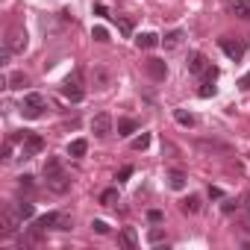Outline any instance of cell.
<instances>
[{
  "mask_svg": "<svg viewBox=\"0 0 250 250\" xmlns=\"http://www.w3.org/2000/svg\"><path fill=\"white\" fill-rule=\"evenodd\" d=\"M62 94H65L71 103H80V100L85 97V88H83V80H80V74H77V71L62 83Z\"/></svg>",
  "mask_w": 250,
  "mask_h": 250,
  "instance_id": "3957f363",
  "label": "cell"
},
{
  "mask_svg": "<svg viewBox=\"0 0 250 250\" xmlns=\"http://www.w3.org/2000/svg\"><path fill=\"white\" fill-rule=\"evenodd\" d=\"M150 147V133H142L139 139H133V150H147Z\"/></svg>",
  "mask_w": 250,
  "mask_h": 250,
  "instance_id": "cb8c5ba5",
  "label": "cell"
},
{
  "mask_svg": "<svg viewBox=\"0 0 250 250\" xmlns=\"http://www.w3.org/2000/svg\"><path fill=\"white\" fill-rule=\"evenodd\" d=\"M241 206H244V209H247V212H250V191H247V194H244V197H241Z\"/></svg>",
  "mask_w": 250,
  "mask_h": 250,
  "instance_id": "8d00e7d4",
  "label": "cell"
},
{
  "mask_svg": "<svg viewBox=\"0 0 250 250\" xmlns=\"http://www.w3.org/2000/svg\"><path fill=\"white\" fill-rule=\"evenodd\" d=\"M147 221H150V224H159V221H162V212H159V209H150V212H147Z\"/></svg>",
  "mask_w": 250,
  "mask_h": 250,
  "instance_id": "1f68e13d",
  "label": "cell"
},
{
  "mask_svg": "<svg viewBox=\"0 0 250 250\" xmlns=\"http://www.w3.org/2000/svg\"><path fill=\"white\" fill-rule=\"evenodd\" d=\"M91 39H94V42H109V33H106L103 27H94V30H91Z\"/></svg>",
  "mask_w": 250,
  "mask_h": 250,
  "instance_id": "4316f807",
  "label": "cell"
},
{
  "mask_svg": "<svg viewBox=\"0 0 250 250\" xmlns=\"http://www.w3.org/2000/svg\"><path fill=\"white\" fill-rule=\"evenodd\" d=\"M91 133H94L97 139H103V136H109V133H112V118H109L106 112H100V115H94V118H91Z\"/></svg>",
  "mask_w": 250,
  "mask_h": 250,
  "instance_id": "ba28073f",
  "label": "cell"
},
{
  "mask_svg": "<svg viewBox=\"0 0 250 250\" xmlns=\"http://www.w3.org/2000/svg\"><path fill=\"white\" fill-rule=\"evenodd\" d=\"M18 212H21V218L27 221V218L36 215V206H33V203H18Z\"/></svg>",
  "mask_w": 250,
  "mask_h": 250,
  "instance_id": "484cf974",
  "label": "cell"
},
{
  "mask_svg": "<svg viewBox=\"0 0 250 250\" xmlns=\"http://www.w3.org/2000/svg\"><path fill=\"white\" fill-rule=\"evenodd\" d=\"M218 44H221V50H224L232 62H238V59L247 53V44H244V42H229V39H221Z\"/></svg>",
  "mask_w": 250,
  "mask_h": 250,
  "instance_id": "9c48e42d",
  "label": "cell"
},
{
  "mask_svg": "<svg viewBox=\"0 0 250 250\" xmlns=\"http://www.w3.org/2000/svg\"><path fill=\"white\" fill-rule=\"evenodd\" d=\"M147 74L153 77V80H165L168 77V65H165V59H147Z\"/></svg>",
  "mask_w": 250,
  "mask_h": 250,
  "instance_id": "30bf717a",
  "label": "cell"
},
{
  "mask_svg": "<svg viewBox=\"0 0 250 250\" xmlns=\"http://www.w3.org/2000/svg\"><path fill=\"white\" fill-rule=\"evenodd\" d=\"M197 94L200 97H212L215 94V80H203V85L197 88Z\"/></svg>",
  "mask_w": 250,
  "mask_h": 250,
  "instance_id": "d4e9b609",
  "label": "cell"
},
{
  "mask_svg": "<svg viewBox=\"0 0 250 250\" xmlns=\"http://www.w3.org/2000/svg\"><path fill=\"white\" fill-rule=\"evenodd\" d=\"M118 241H121L124 247H127V250H136V247H139V235H136V229H133V227H124Z\"/></svg>",
  "mask_w": 250,
  "mask_h": 250,
  "instance_id": "8fae6325",
  "label": "cell"
},
{
  "mask_svg": "<svg viewBox=\"0 0 250 250\" xmlns=\"http://www.w3.org/2000/svg\"><path fill=\"white\" fill-rule=\"evenodd\" d=\"M18 188H21V191H33V177H21Z\"/></svg>",
  "mask_w": 250,
  "mask_h": 250,
  "instance_id": "4dcf8cb0",
  "label": "cell"
},
{
  "mask_svg": "<svg viewBox=\"0 0 250 250\" xmlns=\"http://www.w3.org/2000/svg\"><path fill=\"white\" fill-rule=\"evenodd\" d=\"M180 209H183V212H191V215L200 212V194H188V197L180 203Z\"/></svg>",
  "mask_w": 250,
  "mask_h": 250,
  "instance_id": "ac0fdd59",
  "label": "cell"
},
{
  "mask_svg": "<svg viewBox=\"0 0 250 250\" xmlns=\"http://www.w3.org/2000/svg\"><path fill=\"white\" fill-rule=\"evenodd\" d=\"M85 150H88V142H85V139H74V142L68 145V156H74V159L85 156Z\"/></svg>",
  "mask_w": 250,
  "mask_h": 250,
  "instance_id": "5bb4252c",
  "label": "cell"
},
{
  "mask_svg": "<svg viewBox=\"0 0 250 250\" xmlns=\"http://www.w3.org/2000/svg\"><path fill=\"white\" fill-rule=\"evenodd\" d=\"M238 88H244V91H247V88H250V74H244V77H241V80H238Z\"/></svg>",
  "mask_w": 250,
  "mask_h": 250,
  "instance_id": "d590c367",
  "label": "cell"
},
{
  "mask_svg": "<svg viewBox=\"0 0 250 250\" xmlns=\"http://www.w3.org/2000/svg\"><path fill=\"white\" fill-rule=\"evenodd\" d=\"M44 109H47V100H44V94H39V91H33V94H27V97L21 100V115L30 118V121L42 118Z\"/></svg>",
  "mask_w": 250,
  "mask_h": 250,
  "instance_id": "7a4b0ae2",
  "label": "cell"
},
{
  "mask_svg": "<svg viewBox=\"0 0 250 250\" xmlns=\"http://www.w3.org/2000/svg\"><path fill=\"white\" fill-rule=\"evenodd\" d=\"M232 12H235L238 18L250 21V0H235V3H232Z\"/></svg>",
  "mask_w": 250,
  "mask_h": 250,
  "instance_id": "d6986e66",
  "label": "cell"
},
{
  "mask_svg": "<svg viewBox=\"0 0 250 250\" xmlns=\"http://www.w3.org/2000/svg\"><path fill=\"white\" fill-rule=\"evenodd\" d=\"M21 221H24V218H21V212H18V209H15V212H12V209H6L3 215H0V232H3V235H12V232H18Z\"/></svg>",
  "mask_w": 250,
  "mask_h": 250,
  "instance_id": "5b68a950",
  "label": "cell"
},
{
  "mask_svg": "<svg viewBox=\"0 0 250 250\" xmlns=\"http://www.w3.org/2000/svg\"><path fill=\"white\" fill-rule=\"evenodd\" d=\"M3 47H9L12 53H24V47H27V33H24L21 27H12V30L6 33V42H3Z\"/></svg>",
  "mask_w": 250,
  "mask_h": 250,
  "instance_id": "8992f818",
  "label": "cell"
},
{
  "mask_svg": "<svg viewBox=\"0 0 250 250\" xmlns=\"http://www.w3.org/2000/svg\"><path fill=\"white\" fill-rule=\"evenodd\" d=\"M168 183H171V188L180 191V188H186V174H183V171H171V174H168Z\"/></svg>",
  "mask_w": 250,
  "mask_h": 250,
  "instance_id": "ffe728a7",
  "label": "cell"
},
{
  "mask_svg": "<svg viewBox=\"0 0 250 250\" xmlns=\"http://www.w3.org/2000/svg\"><path fill=\"white\" fill-rule=\"evenodd\" d=\"M44 180H47V188L56 191V194H65L71 188V177L65 174V168H62V162L56 156H50L44 162Z\"/></svg>",
  "mask_w": 250,
  "mask_h": 250,
  "instance_id": "6da1fadb",
  "label": "cell"
},
{
  "mask_svg": "<svg viewBox=\"0 0 250 250\" xmlns=\"http://www.w3.org/2000/svg\"><path fill=\"white\" fill-rule=\"evenodd\" d=\"M91 229L100 232V235H106V232H109V224H106V221H91Z\"/></svg>",
  "mask_w": 250,
  "mask_h": 250,
  "instance_id": "83f0119b",
  "label": "cell"
},
{
  "mask_svg": "<svg viewBox=\"0 0 250 250\" xmlns=\"http://www.w3.org/2000/svg\"><path fill=\"white\" fill-rule=\"evenodd\" d=\"M115 24H118V30H121V36H133V21L130 18H115Z\"/></svg>",
  "mask_w": 250,
  "mask_h": 250,
  "instance_id": "7402d4cb",
  "label": "cell"
},
{
  "mask_svg": "<svg viewBox=\"0 0 250 250\" xmlns=\"http://www.w3.org/2000/svg\"><path fill=\"white\" fill-rule=\"evenodd\" d=\"M56 229H71V218H68V215H62V218H59V224H56Z\"/></svg>",
  "mask_w": 250,
  "mask_h": 250,
  "instance_id": "836d02e7",
  "label": "cell"
},
{
  "mask_svg": "<svg viewBox=\"0 0 250 250\" xmlns=\"http://www.w3.org/2000/svg\"><path fill=\"white\" fill-rule=\"evenodd\" d=\"M180 42H183V30H171V33L162 39L165 50H174V47H180Z\"/></svg>",
  "mask_w": 250,
  "mask_h": 250,
  "instance_id": "2e32d148",
  "label": "cell"
},
{
  "mask_svg": "<svg viewBox=\"0 0 250 250\" xmlns=\"http://www.w3.org/2000/svg\"><path fill=\"white\" fill-rule=\"evenodd\" d=\"M12 142H15V139H9V142L3 145V159H12Z\"/></svg>",
  "mask_w": 250,
  "mask_h": 250,
  "instance_id": "e575fe53",
  "label": "cell"
},
{
  "mask_svg": "<svg viewBox=\"0 0 250 250\" xmlns=\"http://www.w3.org/2000/svg\"><path fill=\"white\" fill-rule=\"evenodd\" d=\"M6 83H9V88H12V91H21V88L27 85V74H24V71H15V74H9V80H6Z\"/></svg>",
  "mask_w": 250,
  "mask_h": 250,
  "instance_id": "e0dca14e",
  "label": "cell"
},
{
  "mask_svg": "<svg viewBox=\"0 0 250 250\" xmlns=\"http://www.w3.org/2000/svg\"><path fill=\"white\" fill-rule=\"evenodd\" d=\"M174 118H177V124H183V127H194V124H197L194 115H191V112H183V109H177Z\"/></svg>",
  "mask_w": 250,
  "mask_h": 250,
  "instance_id": "44dd1931",
  "label": "cell"
},
{
  "mask_svg": "<svg viewBox=\"0 0 250 250\" xmlns=\"http://www.w3.org/2000/svg\"><path fill=\"white\" fill-rule=\"evenodd\" d=\"M238 206H241V200H232V197H227L221 209H224V212H232V209H238Z\"/></svg>",
  "mask_w": 250,
  "mask_h": 250,
  "instance_id": "f546056e",
  "label": "cell"
},
{
  "mask_svg": "<svg viewBox=\"0 0 250 250\" xmlns=\"http://www.w3.org/2000/svg\"><path fill=\"white\" fill-rule=\"evenodd\" d=\"M136 130H139V124L133 118H121L118 121V136H133Z\"/></svg>",
  "mask_w": 250,
  "mask_h": 250,
  "instance_id": "9a60e30c",
  "label": "cell"
},
{
  "mask_svg": "<svg viewBox=\"0 0 250 250\" xmlns=\"http://www.w3.org/2000/svg\"><path fill=\"white\" fill-rule=\"evenodd\" d=\"M100 203H103V206H115V203H118V188H106V191L100 194Z\"/></svg>",
  "mask_w": 250,
  "mask_h": 250,
  "instance_id": "603a6c76",
  "label": "cell"
},
{
  "mask_svg": "<svg viewBox=\"0 0 250 250\" xmlns=\"http://www.w3.org/2000/svg\"><path fill=\"white\" fill-rule=\"evenodd\" d=\"M130 174H133V168L127 165V168H121V171H118V177H115V180H118V183H124V180H127Z\"/></svg>",
  "mask_w": 250,
  "mask_h": 250,
  "instance_id": "d6a6232c",
  "label": "cell"
},
{
  "mask_svg": "<svg viewBox=\"0 0 250 250\" xmlns=\"http://www.w3.org/2000/svg\"><path fill=\"white\" fill-rule=\"evenodd\" d=\"M186 68H188V74H194V77H203V74L209 71V59H206L200 50H194V53H188V62H186Z\"/></svg>",
  "mask_w": 250,
  "mask_h": 250,
  "instance_id": "52a82bcc",
  "label": "cell"
},
{
  "mask_svg": "<svg viewBox=\"0 0 250 250\" xmlns=\"http://www.w3.org/2000/svg\"><path fill=\"white\" fill-rule=\"evenodd\" d=\"M136 44H139L142 50H153V47H159V36H153V33H142V36H136Z\"/></svg>",
  "mask_w": 250,
  "mask_h": 250,
  "instance_id": "4fadbf2b",
  "label": "cell"
},
{
  "mask_svg": "<svg viewBox=\"0 0 250 250\" xmlns=\"http://www.w3.org/2000/svg\"><path fill=\"white\" fill-rule=\"evenodd\" d=\"M162 238H165V232H162V229H150V232H147V241H150V244H159Z\"/></svg>",
  "mask_w": 250,
  "mask_h": 250,
  "instance_id": "f1b7e54d",
  "label": "cell"
},
{
  "mask_svg": "<svg viewBox=\"0 0 250 250\" xmlns=\"http://www.w3.org/2000/svg\"><path fill=\"white\" fill-rule=\"evenodd\" d=\"M59 218H62V212H47V215L36 218V227H42V229H56Z\"/></svg>",
  "mask_w": 250,
  "mask_h": 250,
  "instance_id": "7c38bea8",
  "label": "cell"
},
{
  "mask_svg": "<svg viewBox=\"0 0 250 250\" xmlns=\"http://www.w3.org/2000/svg\"><path fill=\"white\" fill-rule=\"evenodd\" d=\"M42 150H44V139H42L39 133H30V130H27V133H24V147H21V156H24V159H30V156H39Z\"/></svg>",
  "mask_w": 250,
  "mask_h": 250,
  "instance_id": "277c9868",
  "label": "cell"
}]
</instances>
